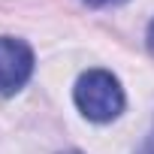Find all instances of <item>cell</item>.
<instances>
[{
	"label": "cell",
	"instance_id": "cell-2",
	"mask_svg": "<svg viewBox=\"0 0 154 154\" xmlns=\"http://www.w3.org/2000/svg\"><path fill=\"white\" fill-rule=\"evenodd\" d=\"M33 72V51L15 36H0V94H15Z\"/></svg>",
	"mask_w": 154,
	"mask_h": 154
},
{
	"label": "cell",
	"instance_id": "cell-4",
	"mask_svg": "<svg viewBox=\"0 0 154 154\" xmlns=\"http://www.w3.org/2000/svg\"><path fill=\"white\" fill-rule=\"evenodd\" d=\"M88 6H112V3H121V0H85Z\"/></svg>",
	"mask_w": 154,
	"mask_h": 154
},
{
	"label": "cell",
	"instance_id": "cell-3",
	"mask_svg": "<svg viewBox=\"0 0 154 154\" xmlns=\"http://www.w3.org/2000/svg\"><path fill=\"white\" fill-rule=\"evenodd\" d=\"M139 154H154V130L148 133V139L142 142V148H139Z\"/></svg>",
	"mask_w": 154,
	"mask_h": 154
},
{
	"label": "cell",
	"instance_id": "cell-5",
	"mask_svg": "<svg viewBox=\"0 0 154 154\" xmlns=\"http://www.w3.org/2000/svg\"><path fill=\"white\" fill-rule=\"evenodd\" d=\"M148 48H151V51H154V21H151V24H148Z\"/></svg>",
	"mask_w": 154,
	"mask_h": 154
},
{
	"label": "cell",
	"instance_id": "cell-6",
	"mask_svg": "<svg viewBox=\"0 0 154 154\" xmlns=\"http://www.w3.org/2000/svg\"><path fill=\"white\" fill-rule=\"evenodd\" d=\"M63 154H79V151H63Z\"/></svg>",
	"mask_w": 154,
	"mask_h": 154
},
{
	"label": "cell",
	"instance_id": "cell-1",
	"mask_svg": "<svg viewBox=\"0 0 154 154\" xmlns=\"http://www.w3.org/2000/svg\"><path fill=\"white\" fill-rule=\"evenodd\" d=\"M72 100L88 121L106 124L124 109V88L109 69H88L72 88Z\"/></svg>",
	"mask_w": 154,
	"mask_h": 154
}]
</instances>
